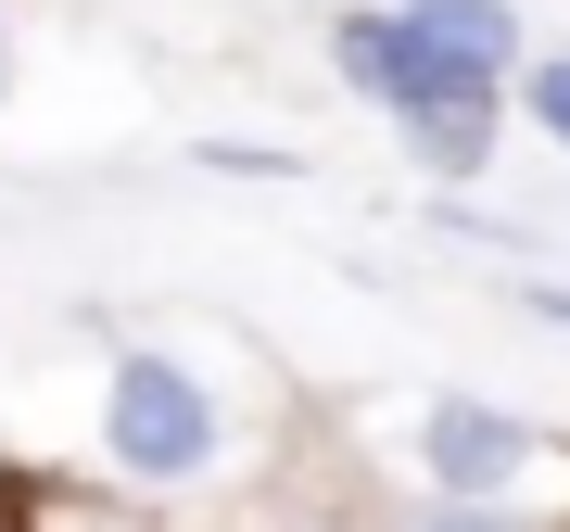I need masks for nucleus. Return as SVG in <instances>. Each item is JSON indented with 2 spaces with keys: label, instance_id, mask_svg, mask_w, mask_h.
Instances as JSON below:
<instances>
[{
  "label": "nucleus",
  "instance_id": "1",
  "mask_svg": "<svg viewBox=\"0 0 570 532\" xmlns=\"http://www.w3.org/2000/svg\"><path fill=\"white\" fill-rule=\"evenodd\" d=\"M102 444L127 456L140 482H190L216 456V406L178 355H115V393H102Z\"/></svg>",
  "mask_w": 570,
  "mask_h": 532
},
{
  "label": "nucleus",
  "instance_id": "6",
  "mask_svg": "<svg viewBox=\"0 0 570 532\" xmlns=\"http://www.w3.org/2000/svg\"><path fill=\"white\" fill-rule=\"evenodd\" d=\"M532 115H546V140H570V51L532 63Z\"/></svg>",
  "mask_w": 570,
  "mask_h": 532
},
{
  "label": "nucleus",
  "instance_id": "7",
  "mask_svg": "<svg viewBox=\"0 0 570 532\" xmlns=\"http://www.w3.org/2000/svg\"><path fill=\"white\" fill-rule=\"evenodd\" d=\"M419 532H494V520H456V508H431V520H419Z\"/></svg>",
  "mask_w": 570,
  "mask_h": 532
},
{
  "label": "nucleus",
  "instance_id": "3",
  "mask_svg": "<svg viewBox=\"0 0 570 532\" xmlns=\"http://www.w3.org/2000/svg\"><path fill=\"white\" fill-rule=\"evenodd\" d=\"M419 456H431V482H444L456 508H469V494H494V482H508L520 456H532V431H520L508 406H456V393H444V406L419 418Z\"/></svg>",
  "mask_w": 570,
  "mask_h": 532
},
{
  "label": "nucleus",
  "instance_id": "4",
  "mask_svg": "<svg viewBox=\"0 0 570 532\" xmlns=\"http://www.w3.org/2000/svg\"><path fill=\"white\" fill-rule=\"evenodd\" d=\"M343 77L381 89L393 115H419V51H406V26H393V13H355V26H343Z\"/></svg>",
  "mask_w": 570,
  "mask_h": 532
},
{
  "label": "nucleus",
  "instance_id": "2",
  "mask_svg": "<svg viewBox=\"0 0 570 532\" xmlns=\"http://www.w3.org/2000/svg\"><path fill=\"white\" fill-rule=\"evenodd\" d=\"M406 51H419V102H444V89H494L520 51V13L508 0H406Z\"/></svg>",
  "mask_w": 570,
  "mask_h": 532
},
{
  "label": "nucleus",
  "instance_id": "5",
  "mask_svg": "<svg viewBox=\"0 0 570 532\" xmlns=\"http://www.w3.org/2000/svg\"><path fill=\"white\" fill-rule=\"evenodd\" d=\"M406 127H419V152L444 165V178H469V165L494 152V89H444V102H419Z\"/></svg>",
  "mask_w": 570,
  "mask_h": 532
}]
</instances>
